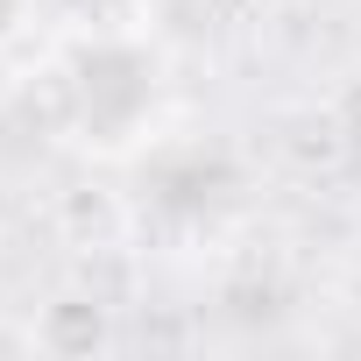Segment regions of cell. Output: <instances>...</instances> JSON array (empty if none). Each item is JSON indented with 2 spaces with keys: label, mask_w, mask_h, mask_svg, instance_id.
I'll use <instances>...</instances> for the list:
<instances>
[{
  "label": "cell",
  "mask_w": 361,
  "mask_h": 361,
  "mask_svg": "<svg viewBox=\"0 0 361 361\" xmlns=\"http://www.w3.org/2000/svg\"><path fill=\"white\" fill-rule=\"evenodd\" d=\"M57 227H64V241L78 248V255H106V248H121L128 241V206L114 199V192H64L57 199Z\"/></svg>",
  "instance_id": "cell-1"
},
{
  "label": "cell",
  "mask_w": 361,
  "mask_h": 361,
  "mask_svg": "<svg viewBox=\"0 0 361 361\" xmlns=\"http://www.w3.org/2000/svg\"><path fill=\"white\" fill-rule=\"evenodd\" d=\"M36 340H43V354H92V347H106V340H114V326H106V305H99V298L64 290L57 305H43Z\"/></svg>",
  "instance_id": "cell-2"
},
{
  "label": "cell",
  "mask_w": 361,
  "mask_h": 361,
  "mask_svg": "<svg viewBox=\"0 0 361 361\" xmlns=\"http://www.w3.org/2000/svg\"><path fill=\"white\" fill-rule=\"evenodd\" d=\"M22 354H43L36 326H15V319H0V361H22Z\"/></svg>",
  "instance_id": "cell-3"
},
{
  "label": "cell",
  "mask_w": 361,
  "mask_h": 361,
  "mask_svg": "<svg viewBox=\"0 0 361 361\" xmlns=\"http://www.w3.org/2000/svg\"><path fill=\"white\" fill-rule=\"evenodd\" d=\"M29 8H36V0H0V43H15L29 29Z\"/></svg>",
  "instance_id": "cell-4"
}]
</instances>
